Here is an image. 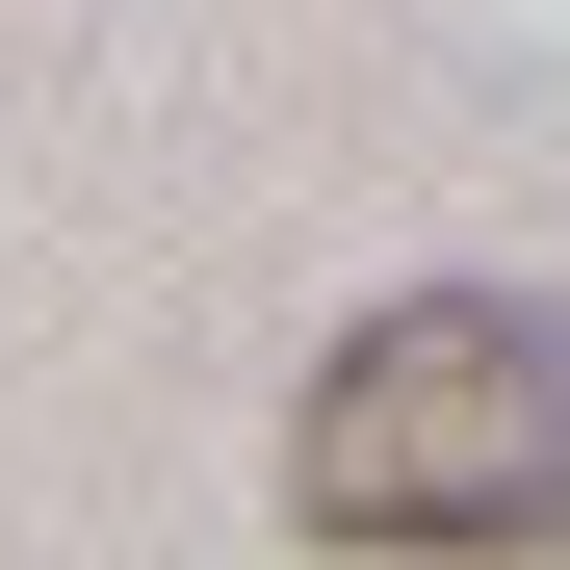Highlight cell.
<instances>
[{
    "label": "cell",
    "mask_w": 570,
    "mask_h": 570,
    "mask_svg": "<svg viewBox=\"0 0 570 570\" xmlns=\"http://www.w3.org/2000/svg\"><path fill=\"white\" fill-rule=\"evenodd\" d=\"M285 519L363 544V570H544L570 544V312L390 285L285 415Z\"/></svg>",
    "instance_id": "6da1fadb"
}]
</instances>
